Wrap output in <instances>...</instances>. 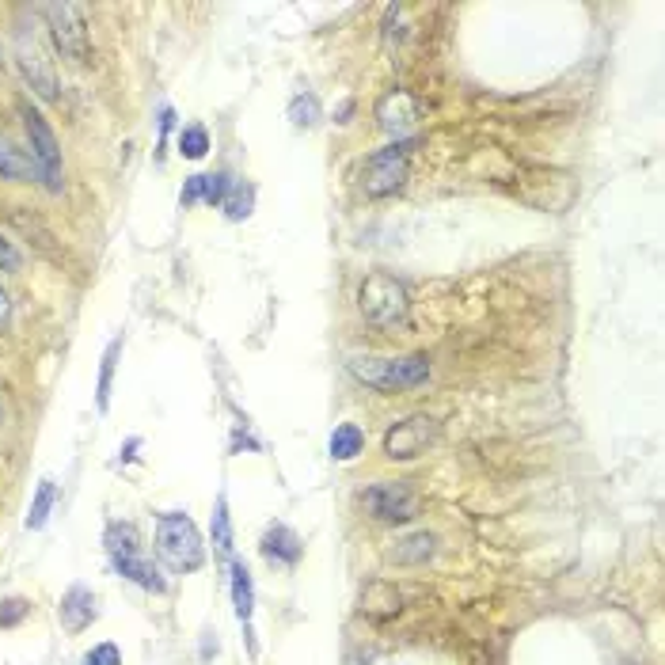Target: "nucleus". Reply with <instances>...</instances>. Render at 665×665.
<instances>
[{
  "label": "nucleus",
  "mask_w": 665,
  "mask_h": 665,
  "mask_svg": "<svg viewBox=\"0 0 665 665\" xmlns=\"http://www.w3.org/2000/svg\"><path fill=\"white\" fill-rule=\"evenodd\" d=\"M361 316L377 323L380 331H407L411 327V297L407 285L392 274H369L358 293Z\"/></svg>",
  "instance_id": "f257e3e1"
},
{
  "label": "nucleus",
  "mask_w": 665,
  "mask_h": 665,
  "mask_svg": "<svg viewBox=\"0 0 665 665\" xmlns=\"http://www.w3.org/2000/svg\"><path fill=\"white\" fill-rule=\"evenodd\" d=\"M156 555L175 574H190L206 563V544L187 513H160L156 517Z\"/></svg>",
  "instance_id": "f03ea898"
},
{
  "label": "nucleus",
  "mask_w": 665,
  "mask_h": 665,
  "mask_svg": "<svg viewBox=\"0 0 665 665\" xmlns=\"http://www.w3.org/2000/svg\"><path fill=\"white\" fill-rule=\"evenodd\" d=\"M350 373L377 388V392H399V388H418L430 377V361L422 354L411 358H354L350 361Z\"/></svg>",
  "instance_id": "7ed1b4c3"
},
{
  "label": "nucleus",
  "mask_w": 665,
  "mask_h": 665,
  "mask_svg": "<svg viewBox=\"0 0 665 665\" xmlns=\"http://www.w3.org/2000/svg\"><path fill=\"white\" fill-rule=\"evenodd\" d=\"M19 114H23V130H27V145H31V160H35V171H38V183L57 194L61 190V149H57V137L50 130V122L42 118V114L31 107V103H19Z\"/></svg>",
  "instance_id": "20e7f679"
},
{
  "label": "nucleus",
  "mask_w": 665,
  "mask_h": 665,
  "mask_svg": "<svg viewBox=\"0 0 665 665\" xmlns=\"http://www.w3.org/2000/svg\"><path fill=\"white\" fill-rule=\"evenodd\" d=\"M407 171H411V164H407V145H403V141H392L388 149H377L365 160L361 187H365L369 198H388V194L403 190Z\"/></svg>",
  "instance_id": "39448f33"
},
{
  "label": "nucleus",
  "mask_w": 665,
  "mask_h": 665,
  "mask_svg": "<svg viewBox=\"0 0 665 665\" xmlns=\"http://www.w3.org/2000/svg\"><path fill=\"white\" fill-rule=\"evenodd\" d=\"M42 16L50 23V38L54 46L65 57L73 61H88L92 54V42H88V23H84V12L76 4H46Z\"/></svg>",
  "instance_id": "423d86ee"
},
{
  "label": "nucleus",
  "mask_w": 665,
  "mask_h": 665,
  "mask_svg": "<svg viewBox=\"0 0 665 665\" xmlns=\"http://www.w3.org/2000/svg\"><path fill=\"white\" fill-rule=\"evenodd\" d=\"M365 510L373 513L377 521H388V525H407L418 517V494L411 483L403 479H392V483H373L365 491Z\"/></svg>",
  "instance_id": "0eeeda50"
},
{
  "label": "nucleus",
  "mask_w": 665,
  "mask_h": 665,
  "mask_svg": "<svg viewBox=\"0 0 665 665\" xmlns=\"http://www.w3.org/2000/svg\"><path fill=\"white\" fill-rule=\"evenodd\" d=\"M437 437V422L426 415L403 418L384 434V453L392 460H415L418 453H426V445Z\"/></svg>",
  "instance_id": "6e6552de"
},
{
  "label": "nucleus",
  "mask_w": 665,
  "mask_h": 665,
  "mask_svg": "<svg viewBox=\"0 0 665 665\" xmlns=\"http://www.w3.org/2000/svg\"><path fill=\"white\" fill-rule=\"evenodd\" d=\"M418 118H422V103H418L415 95L407 92V88H396V92H388L384 99L377 103V122L384 133H392V137H403V133H411L418 126Z\"/></svg>",
  "instance_id": "1a4fd4ad"
},
{
  "label": "nucleus",
  "mask_w": 665,
  "mask_h": 665,
  "mask_svg": "<svg viewBox=\"0 0 665 665\" xmlns=\"http://www.w3.org/2000/svg\"><path fill=\"white\" fill-rule=\"evenodd\" d=\"M95 593L88 586H69L65 589V597H61V605H57V620L61 627L69 631V635H80L84 627H92L95 620Z\"/></svg>",
  "instance_id": "9d476101"
},
{
  "label": "nucleus",
  "mask_w": 665,
  "mask_h": 665,
  "mask_svg": "<svg viewBox=\"0 0 665 665\" xmlns=\"http://www.w3.org/2000/svg\"><path fill=\"white\" fill-rule=\"evenodd\" d=\"M259 548H263L266 563H274V567H297L304 555L301 536L289 529V525H282V521H274V525L263 532V544H259Z\"/></svg>",
  "instance_id": "9b49d317"
},
{
  "label": "nucleus",
  "mask_w": 665,
  "mask_h": 665,
  "mask_svg": "<svg viewBox=\"0 0 665 665\" xmlns=\"http://www.w3.org/2000/svg\"><path fill=\"white\" fill-rule=\"evenodd\" d=\"M111 563H114V570H118L122 578H130L133 586L149 589V593H168V582L160 578L156 563H152V559H145L141 551H133V555H114Z\"/></svg>",
  "instance_id": "f8f14e48"
},
{
  "label": "nucleus",
  "mask_w": 665,
  "mask_h": 665,
  "mask_svg": "<svg viewBox=\"0 0 665 665\" xmlns=\"http://www.w3.org/2000/svg\"><path fill=\"white\" fill-rule=\"evenodd\" d=\"M228 574H232V605H236V620L244 624V635L251 650H255V639H251V612H255V586H251V570L232 559L228 563Z\"/></svg>",
  "instance_id": "ddd939ff"
},
{
  "label": "nucleus",
  "mask_w": 665,
  "mask_h": 665,
  "mask_svg": "<svg viewBox=\"0 0 665 665\" xmlns=\"http://www.w3.org/2000/svg\"><path fill=\"white\" fill-rule=\"evenodd\" d=\"M358 608L369 620H392L399 608H403V597H399V589L388 586V582H369L365 593H361Z\"/></svg>",
  "instance_id": "4468645a"
},
{
  "label": "nucleus",
  "mask_w": 665,
  "mask_h": 665,
  "mask_svg": "<svg viewBox=\"0 0 665 665\" xmlns=\"http://www.w3.org/2000/svg\"><path fill=\"white\" fill-rule=\"evenodd\" d=\"M0 179H8V183H31V179H38L31 152L16 149L12 141H0Z\"/></svg>",
  "instance_id": "2eb2a0df"
},
{
  "label": "nucleus",
  "mask_w": 665,
  "mask_h": 665,
  "mask_svg": "<svg viewBox=\"0 0 665 665\" xmlns=\"http://www.w3.org/2000/svg\"><path fill=\"white\" fill-rule=\"evenodd\" d=\"M437 551V536L434 532H411V536H403V540H396V548L388 551V559L392 563H426L430 555Z\"/></svg>",
  "instance_id": "dca6fc26"
},
{
  "label": "nucleus",
  "mask_w": 665,
  "mask_h": 665,
  "mask_svg": "<svg viewBox=\"0 0 665 665\" xmlns=\"http://www.w3.org/2000/svg\"><path fill=\"white\" fill-rule=\"evenodd\" d=\"M327 449H331V456L335 460H358L361 449H365V434H361V426H354V422H342V426H335V434H331V441H327Z\"/></svg>",
  "instance_id": "f3484780"
},
{
  "label": "nucleus",
  "mask_w": 665,
  "mask_h": 665,
  "mask_svg": "<svg viewBox=\"0 0 665 665\" xmlns=\"http://www.w3.org/2000/svg\"><path fill=\"white\" fill-rule=\"evenodd\" d=\"M122 358V339H111L103 350V365H99V384H95V399H99V411L111 407V388H114V369Z\"/></svg>",
  "instance_id": "a211bd4d"
},
{
  "label": "nucleus",
  "mask_w": 665,
  "mask_h": 665,
  "mask_svg": "<svg viewBox=\"0 0 665 665\" xmlns=\"http://www.w3.org/2000/svg\"><path fill=\"white\" fill-rule=\"evenodd\" d=\"M19 65H23V76L31 80V88H35L42 99H57V80H54V69L42 61L38 54H27L19 57Z\"/></svg>",
  "instance_id": "6ab92c4d"
},
{
  "label": "nucleus",
  "mask_w": 665,
  "mask_h": 665,
  "mask_svg": "<svg viewBox=\"0 0 665 665\" xmlns=\"http://www.w3.org/2000/svg\"><path fill=\"white\" fill-rule=\"evenodd\" d=\"M103 544H107V555H133V551H141V536L133 529L130 521H111L107 532H103Z\"/></svg>",
  "instance_id": "aec40b11"
},
{
  "label": "nucleus",
  "mask_w": 665,
  "mask_h": 665,
  "mask_svg": "<svg viewBox=\"0 0 665 665\" xmlns=\"http://www.w3.org/2000/svg\"><path fill=\"white\" fill-rule=\"evenodd\" d=\"M54 502H57L54 479H42V483H38V491H35V498H31V510H27V529H31V532L46 529V521H50V510H54Z\"/></svg>",
  "instance_id": "412c9836"
},
{
  "label": "nucleus",
  "mask_w": 665,
  "mask_h": 665,
  "mask_svg": "<svg viewBox=\"0 0 665 665\" xmlns=\"http://www.w3.org/2000/svg\"><path fill=\"white\" fill-rule=\"evenodd\" d=\"M209 536H213V548L221 555H232V517H228V498L221 494L217 506H213V521H209Z\"/></svg>",
  "instance_id": "4be33fe9"
},
{
  "label": "nucleus",
  "mask_w": 665,
  "mask_h": 665,
  "mask_svg": "<svg viewBox=\"0 0 665 665\" xmlns=\"http://www.w3.org/2000/svg\"><path fill=\"white\" fill-rule=\"evenodd\" d=\"M289 122H293V126H316V122H320V99L312 92L293 95V103H289Z\"/></svg>",
  "instance_id": "5701e85b"
},
{
  "label": "nucleus",
  "mask_w": 665,
  "mask_h": 665,
  "mask_svg": "<svg viewBox=\"0 0 665 665\" xmlns=\"http://www.w3.org/2000/svg\"><path fill=\"white\" fill-rule=\"evenodd\" d=\"M179 152L187 156V160H202L209 152V133L206 126H187V130L179 133Z\"/></svg>",
  "instance_id": "b1692460"
},
{
  "label": "nucleus",
  "mask_w": 665,
  "mask_h": 665,
  "mask_svg": "<svg viewBox=\"0 0 665 665\" xmlns=\"http://www.w3.org/2000/svg\"><path fill=\"white\" fill-rule=\"evenodd\" d=\"M198 179H202V202H206V206H221L225 194L232 190L228 171H213V175H198Z\"/></svg>",
  "instance_id": "393cba45"
},
{
  "label": "nucleus",
  "mask_w": 665,
  "mask_h": 665,
  "mask_svg": "<svg viewBox=\"0 0 665 665\" xmlns=\"http://www.w3.org/2000/svg\"><path fill=\"white\" fill-rule=\"evenodd\" d=\"M221 206H225V213L232 221H244L247 213H251V187H236V183H232V190L225 194Z\"/></svg>",
  "instance_id": "a878e982"
},
{
  "label": "nucleus",
  "mask_w": 665,
  "mask_h": 665,
  "mask_svg": "<svg viewBox=\"0 0 665 665\" xmlns=\"http://www.w3.org/2000/svg\"><path fill=\"white\" fill-rule=\"evenodd\" d=\"M27 612H31V601H27V597H8V601H0V627H16Z\"/></svg>",
  "instance_id": "bb28decb"
},
{
  "label": "nucleus",
  "mask_w": 665,
  "mask_h": 665,
  "mask_svg": "<svg viewBox=\"0 0 665 665\" xmlns=\"http://www.w3.org/2000/svg\"><path fill=\"white\" fill-rule=\"evenodd\" d=\"M84 665H122V650L114 643H99L84 654Z\"/></svg>",
  "instance_id": "cd10ccee"
},
{
  "label": "nucleus",
  "mask_w": 665,
  "mask_h": 665,
  "mask_svg": "<svg viewBox=\"0 0 665 665\" xmlns=\"http://www.w3.org/2000/svg\"><path fill=\"white\" fill-rule=\"evenodd\" d=\"M19 266H23V255L16 251V244L8 240V236H0V270H8V274H16Z\"/></svg>",
  "instance_id": "c85d7f7f"
},
{
  "label": "nucleus",
  "mask_w": 665,
  "mask_h": 665,
  "mask_svg": "<svg viewBox=\"0 0 665 665\" xmlns=\"http://www.w3.org/2000/svg\"><path fill=\"white\" fill-rule=\"evenodd\" d=\"M194 202H202V179L198 175H190L187 187H183V206H194Z\"/></svg>",
  "instance_id": "c756f323"
},
{
  "label": "nucleus",
  "mask_w": 665,
  "mask_h": 665,
  "mask_svg": "<svg viewBox=\"0 0 665 665\" xmlns=\"http://www.w3.org/2000/svg\"><path fill=\"white\" fill-rule=\"evenodd\" d=\"M8 320H12V301H8V293L0 289V331L8 327Z\"/></svg>",
  "instance_id": "7c9ffc66"
}]
</instances>
